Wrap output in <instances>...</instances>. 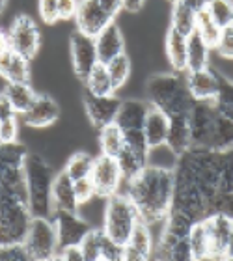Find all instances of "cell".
<instances>
[{
  "label": "cell",
  "mask_w": 233,
  "mask_h": 261,
  "mask_svg": "<svg viewBox=\"0 0 233 261\" xmlns=\"http://www.w3.org/2000/svg\"><path fill=\"white\" fill-rule=\"evenodd\" d=\"M123 185L142 222L155 226L166 220L174 203V168L147 163L140 174L131 181H123Z\"/></svg>",
  "instance_id": "obj_1"
},
{
  "label": "cell",
  "mask_w": 233,
  "mask_h": 261,
  "mask_svg": "<svg viewBox=\"0 0 233 261\" xmlns=\"http://www.w3.org/2000/svg\"><path fill=\"white\" fill-rule=\"evenodd\" d=\"M190 147L226 151L233 147V120L226 118L213 101H194L189 112Z\"/></svg>",
  "instance_id": "obj_2"
},
{
  "label": "cell",
  "mask_w": 233,
  "mask_h": 261,
  "mask_svg": "<svg viewBox=\"0 0 233 261\" xmlns=\"http://www.w3.org/2000/svg\"><path fill=\"white\" fill-rule=\"evenodd\" d=\"M146 97L149 107L163 110L164 114H189L194 99L190 95L185 73H159L147 79Z\"/></svg>",
  "instance_id": "obj_3"
},
{
  "label": "cell",
  "mask_w": 233,
  "mask_h": 261,
  "mask_svg": "<svg viewBox=\"0 0 233 261\" xmlns=\"http://www.w3.org/2000/svg\"><path fill=\"white\" fill-rule=\"evenodd\" d=\"M24 185L28 192V207L34 217H50L53 215V181H55V172L50 164L38 153L28 151L24 164Z\"/></svg>",
  "instance_id": "obj_4"
},
{
  "label": "cell",
  "mask_w": 233,
  "mask_h": 261,
  "mask_svg": "<svg viewBox=\"0 0 233 261\" xmlns=\"http://www.w3.org/2000/svg\"><path fill=\"white\" fill-rule=\"evenodd\" d=\"M138 222H140L138 209L125 192L119 191L107 198L103 211V228H101L107 237L125 246Z\"/></svg>",
  "instance_id": "obj_5"
},
{
  "label": "cell",
  "mask_w": 233,
  "mask_h": 261,
  "mask_svg": "<svg viewBox=\"0 0 233 261\" xmlns=\"http://www.w3.org/2000/svg\"><path fill=\"white\" fill-rule=\"evenodd\" d=\"M192 224L189 218L170 211L166 220L163 222V233L161 239L153 248V254H157V259L168 261H192L189 235Z\"/></svg>",
  "instance_id": "obj_6"
},
{
  "label": "cell",
  "mask_w": 233,
  "mask_h": 261,
  "mask_svg": "<svg viewBox=\"0 0 233 261\" xmlns=\"http://www.w3.org/2000/svg\"><path fill=\"white\" fill-rule=\"evenodd\" d=\"M28 259L50 261L58 256V235L50 217H32L27 237L22 241Z\"/></svg>",
  "instance_id": "obj_7"
},
{
  "label": "cell",
  "mask_w": 233,
  "mask_h": 261,
  "mask_svg": "<svg viewBox=\"0 0 233 261\" xmlns=\"http://www.w3.org/2000/svg\"><path fill=\"white\" fill-rule=\"evenodd\" d=\"M8 36L11 39V47L17 55L24 56L27 60H32L38 55L41 47V32L38 24L30 15H17L11 22Z\"/></svg>",
  "instance_id": "obj_8"
},
{
  "label": "cell",
  "mask_w": 233,
  "mask_h": 261,
  "mask_svg": "<svg viewBox=\"0 0 233 261\" xmlns=\"http://www.w3.org/2000/svg\"><path fill=\"white\" fill-rule=\"evenodd\" d=\"M50 220L55 222L56 235H58V250L65 246H81L82 239L92 229V226L82 217H79L76 211L53 209Z\"/></svg>",
  "instance_id": "obj_9"
},
{
  "label": "cell",
  "mask_w": 233,
  "mask_h": 261,
  "mask_svg": "<svg viewBox=\"0 0 233 261\" xmlns=\"http://www.w3.org/2000/svg\"><path fill=\"white\" fill-rule=\"evenodd\" d=\"M92 181L95 185V192H97L99 198H109V196L116 194V192L121 191V185H123V175H121V170H119V164L114 157H109V155H99L93 161V168H92Z\"/></svg>",
  "instance_id": "obj_10"
},
{
  "label": "cell",
  "mask_w": 233,
  "mask_h": 261,
  "mask_svg": "<svg viewBox=\"0 0 233 261\" xmlns=\"http://www.w3.org/2000/svg\"><path fill=\"white\" fill-rule=\"evenodd\" d=\"M75 27L79 32L95 38L99 32H103L110 22L116 21L109 11L105 10L99 0H79V8L75 13Z\"/></svg>",
  "instance_id": "obj_11"
},
{
  "label": "cell",
  "mask_w": 233,
  "mask_h": 261,
  "mask_svg": "<svg viewBox=\"0 0 233 261\" xmlns=\"http://www.w3.org/2000/svg\"><path fill=\"white\" fill-rule=\"evenodd\" d=\"M71 45V64H73V71L79 79H86L90 75V71L99 64L97 58V49H95V39L86 34L75 32L71 34L69 38Z\"/></svg>",
  "instance_id": "obj_12"
},
{
  "label": "cell",
  "mask_w": 233,
  "mask_h": 261,
  "mask_svg": "<svg viewBox=\"0 0 233 261\" xmlns=\"http://www.w3.org/2000/svg\"><path fill=\"white\" fill-rule=\"evenodd\" d=\"M82 103H84V110H86L90 123L99 130L114 123L121 99L116 97L114 93L112 95H93L90 92H84Z\"/></svg>",
  "instance_id": "obj_13"
},
{
  "label": "cell",
  "mask_w": 233,
  "mask_h": 261,
  "mask_svg": "<svg viewBox=\"0 0 233 261\" xmlns=\"http://www.w3.org/2000/svg\"><path fill=\"white\" fill-rule=\"evenodd\" d=\"M205 226L207 237H209V259L224 261L228 259V241L231 218L220 213H213L201 220Z\"/></svg>",
  "instance_id": "obj_14"
},
{
  "label": "cell",
  "mask_w": 233,
  "mask_h": 261,
  "mask_svg": "<svg viewBox=\"0 0 233 261\" xmlns=\"http://www.w3.org/2000/svg\"><path fill=\"white\" fill-rule=\"evenodd\" d=\"M218 76L220 73L215 71L211 65L203 69H194L185 73V81L190 95L194 101H215L218 93Z\"/></svg>",
  "instance_id": "obj_15"
},
{
  "label": "cell",
  "mask_w": 233,
  "mask_h": 261,
  "mask_svg": "<svg viewBox=\"0 0 233 261\" xmlns=\"http://www.w3.org/2000/svg\"><path fill=\"white\" fill-rule=\"evenodd\" d=\"M21 118L28 127L43 129V127L53 125L60 118V107L50 95H47V93H38L36 99H34L32 107H30Z\"/></svg>",
  "instance_id": "obj_16"
},
{
  "label": "cell",
  "mask_w": 233,
  "mask_h": 261,
  "mask_svg": "<svg viewBox=\"0 0 233 261\" xmlns=\"http://www.w3.org/2000/svg\"><path fill=\"white\" fill-rule=\"evenodd\" d=\"M155 241H153L151 226L146 222H138L133 229L129 243L123 246V261H146L151 257Z\"/></svg>",
  "instance_id": "obj_17"
},
{
  "label": "cell",
  "mask_w": 233,
  "mask_h": 261,
  "mask_svg": "<svg viewBox=\"0 0 233 261\" xmlns=\"http://www.w3.org/2000/svg\"><path fill=\"white\" fill-rule=\"evenodd\" d=\"M168 129H170L168 114H164L163 110L155 109V107H149L146 120H144V127H142V133L146 136V142H147V146H149V149L166 147Z\"/></svg>",
  "instance_id": "obj_18"
},
{
  "label": "cell",
  "mask_w": 233,
  "mask_h": 261,
  "mask_svg": "<svg viewBox=\"0 0 233 261\" xmlns=\"http://www.w3.org/2000/svg\"><path fill=\"white\" fill-rule=\"evenodd\" d=\"M95 49H97V58L101 64H109L112 58L123 55L125 53V39L119 27L114 22H110L103 32L95 36Z\"/></svg>",
  "instance_id": "obj_19"
},
{
  "label": "cell",
  "mask_w": 233,
  "mask_h": 261,
  "mask_svg": "<svg viewBox=\"0 0 233 261\" xmlns=\"http://www.w3.org/2000/svg\"><path fill=\"white\" fill-rule=\"evenodd\" d=\"M149 110V103L142 101V99H125L119 105V110L116 114L114 123L119 129L127 133V130H138L144 127V120Z\"/></svg>",
  "instance_id": "obj_20"
},
{
  "label": "cell",
  "mask_w": 233,
  "mask_h": 261,
  "mask_svg": "<svg viewBox=\"0 0 233 261\" xmlns=\"http://www.w3.org/2000/svg\"><path fill=\"white\" fill-rule=\"evenodd\" d=\"M50 198H53V209H65V211H79V201L75 196V185L73 179L65 174L64 170L55 175L53 181V191H50Z\"/></svg>",
  "instance_id": "obj_21"
},
{
  "label": "cell",
  "mask_w": 233,
  "mask_h": 261,
  "mask_svg": "<svg viewBox=\"0 0 233 261\" xmlns=\"http://www.w3.org/2000/svg\"><path fill=\"white\" fill-rule=\"evenodd\" d=\"M166 147L175 157L190 149V123L189 114L170 116V129L166 138Z\"/></svg>",
  "instance_id": "obj_22"
},
{
  "label": "cell",
  "mask_w": 233,
  "mask_h": 261,
  "mask_svg": "<svg viewBox=\"0 0 233 261\" xmlns=\"http://www.w3.org/2000/svg\"><path fill=\"white\" fill-rule=\"evenodd\" d=\"M164 53L172 65V71L187 73V38L185 36L168 28L164 38Z\"/></svg>",
  "instance_id": "obj_23"
},
{
  "label": "cell",
  "mask_w": 233,
  "mask_h": 261,
  "mask_svg": "<svg viewBox=\"0 0 233 261\" xmlns=\"http://www.w3.org/2000/svg\"><path fill=\"white\" fill-rule=\"evenodd\" d=\"M6 99L10 101L11 109L17 116H22L30 107H32L34 99L38 93L34 92V88L30 86V82H8L6 88L2 90Z\"/></svg>",
  "instance_id": "obj_24"
},
{
  "label": "cell",
  "mask_w": 233,
  "mask_h": 261,
  "mask_svg": "<svg viewBox=\"0 0 233 261\" xmlns=\"http://www.w3.org/2000/svg\"><path fill=\"white\" fill-rule=\"evenodd\" d=\"M209 55H211V49L200 38V34L194 30L187 38V71L207 67L209 65Z\"/></svg>",
  "instance_id": "obj_25"
},
{
  "label": "cell",
  "mask_w": 233,
  "mask_h": 261,
  "mask_svg": "<svg viewBox=\"0 0 233 261\" xmlns=\"http://www.w3.org/2000/svg\"><path fill=\"white\" fill-rule=\"evenodd\" d=\"M170 28L177 34L189 38L190 34L196 30V13L190 8L177 0L172 4V13H170Z\"/></svg>",
  "instance_id": "obj_26"
},
{
  "label": "cell",
  "mask_w": 233,
  "mask_h": 261,
  "mask_svg": "<svg viewBox=\"0 0 233 261\" xmlns=\"http://www.w3.org/2000/svg\"><path fill=\"white\" fill-rule=\"evenodd\" d=\"M147 155H142V153H136L135 149H131V147L125 146L121 149L116 161L119 164V170H121V175H123V181H131L133 177L140 174L144 166L147 164Z\"/></svg>",
  "instance_id": "obj_27"
},
{
  "label": "cell",
  "mask_w": 233,
  "mask_h": 261,
  "mask_svg": "<svg viewBox=\"0 0 233 261\" xmlns=\"http://www.w3.org/2000/svg\"><path fill=\"white\" fill-rule=\"evenodd\" d=\"M84 84H86V92L93 93V95H112L116 92L112 81H110L107 64H101V62L90 71V75L84 79Z\"/></svg>",
  "instance_id": "obj_28"
},
{
  "label": "cell",
  "mask_w": 233,
  "mask_h": 261,
  "mask_svg": "<svg viewBox=\"0 0 233 261\" xmlns=\"http://www.w3.org/2000/svg\"><path fill=\"white\" fill-rule=\"evenodd\" d=\"M99 146H101V153L103 155L116 159L125 147L123 130L119 129L116 123H110V125L99 129Z\"/></svg>",
  "instance_id": "obj_29"
},
{
  "label": "cell",
  "mask_w": 233,
  "mask_h": 261,
  "mask_svg": "<svg viewBox=\"0 0 233 261\" xmlns=\"http://www.w3.org/2000/svg\"><path fill=\"white\" fill-rule=\"evenodd\" d=\"M196 32L200 34V38L205 41L209 49H217L220 36H222V28L218 27L217 21L209 15V11L203 10L200 13H196Z\"/></svg>",
  "instance_id": "obj_30"
},
{
  "label": "cell",
  "mask_w": 233,
  "mask_h": 261,
  "mask_svg": "<svg viewBox=\"0 0 233 261\" xmlns=\"http://www.w3.org/2000/svg\"><path fill=\"white\" fill-rule=\"evenodd\" d=\"M93 161H95V159H93L90 153L76 151L67 159L64 172L69 175L71 179H73V183H75V181L82 179V177H90V175H92Z\"/></svg>",
  "instance_id": "obj_31"
},
{
  "label": "cell",
  "mask_w": 233,
  "mask_h": 261,
  "mask_svg": "<svg viewBox=\"0 0 233 261\" xmlns=\"http://www.w3.org/2000/svg\"><path fill=\"white\" fill-rule=\"evenodd\" d=\"M189 243H190V252H192V261L209 259V237H207L205 226H203L201 220L192 224Z\"/></svg>",
  "instance_id": "obj_32"
},
{
  "label": "cell",
  "mask_w": 233,
  "mask_h": 261,
  "mask_svg": "<svg viewBox=\"0 0 233 261\" xmlns=\"http://www.w3.org/2000/svg\"><path fill=\"white\" fill-rule=\"evenodd\" d=\"M107 69H109L112 86H114V90L118 92L119 88H123L125 82L129 81L133 64H131L129 56L123 53V55H119V56H116V58H112V60L107 64Z\"/></svg>",
  "instance_id": "obj_33"
},
{
  "label": "cell",
  "mask_w": 233,
  "mask_h": 261,
  "mask_svg": "<svg viewBox=\"0 0 233 261\" xmlns=\"http://www.w3.org/2000/svg\"><path fill=\"white\" fill-rule=\"evenodd\" d=\"M28 155V149L19 142H0V164L22 168L24 159Z\"/></svg>",
  "instance_id": "obj_34"
},
{
  "label": "cell",
  "mask_w": 233,
  "mask_h": 261,
  "mask_svg": "<svg viewBox=\"0 0 233 261\" xmlns=\"http://www.w3.org/2000/svg\"><path fill=\"white\" fill-rule=\"evenodd\" d=\"M213 103L226 118L233 120V81H229L228 76H218V93Z\"/></svg>",
  "instance_id": "obj_35"
},
{
  "label": "cell",
  "mask_w": 233,
  "mask_h": 261,
  "mask_svg": "<svg viewBox=\"0 0 233 261\" xmlns=\"http://www.w3.org/2000/svg\"><path fill=\"white\" fill-rule=\"evenodd\" d=\"M105 231L101 228H92L81 243L84 261H101V246H103Z\"/></svg>",
  "instance_id": "obj_36"
},
{
  "label": "cell",
  "mask_w": 233,
  "mask_h": 261,
  "mask_svg": "<svg viewBox=\"0 0 233 261\" xmlns=\"http://www.w3.org/2000/svg\"><path fill=\"white\" fill-rule=\"evenodd\" d=\"M28 62L30 60H27L24 56L13 53L2 79H6V82H30V64Z\"/></svg>",
  "instance_id": "obj_37"
},
{
  "label": "cell",
  "mask_w": 233,
  "mask_h": 261,
  "mask_svg": "<svg viewBox=\"0 0 233 261\" xmlns=\"http://www.w3.org/2000/svg\"><path fill=\"white\" fill-rule=\"evenodd\" d=\"M207 11L220 28L229 27L233 19V0H209Z\"/></svg>",
  "instance_id": "obj_38"
},
{
  "label": "cell",
  "mask_w": 233,
  "mask_h": 261,
  "mask_svg": "<svg viewBox=\"0 0 233 261\" xmlns=\"http://www.w3.org/2000/svg\"><path fill=\"white\" fill-rule=\"evenodd\" d=\"M75 185V196H76V201H79V205H84V203H90V201L97 196L95 192V185H93L92 177H82V179L75 181L73 183Z\"/></svg>",
  "instance_id": "obj_39"
},
{
  "label": "cell",
  "mask_w": 233,
  "mask_h": 261,
  "mask_svg": "<svg viewBox=\"0 0 233 261\" xmlns=\"http://www.w3.org/2000/svg\"><path fill=\"white\" fill-rule=\"evenodd\" d=\"M0 261H28V254L22 243L0 245Z\"/></svg>",
  "instance_id": "obj_40"
},
{
  "label": "cell",
  "mask_w": 233,
  "mask_h": 261,
  "mask_svg": "<svg viewBox=\"0 0 233 261\" xmlns=\"http://www.w3.org/2000/svg\"><path fill=\"white\" fill-rule=\"evenodd\" d=\"M101 261H123V245L107 237L105 233L103 246H101Z\"/></svg>",
  "instance_id": "obj_41"
},
{
  "label": "cell",
  "mask_w": 233,
  "mask_h": 261,
  "mask_svg": "<svg viewBox=\"0 0 233 261\" xmlns=\"http://www.w3.org/2000/svg\"><path fill=\"white\" fill-rule=\"evenodd\" d=\"M39 17L45 24H56L58 17V0H39Z\"/></svg>",
  "instance_id": "obj_42"
},
{
  "label": "cell",
  "mask_w": 233,
  "mask_h": 261,
  "mask_svg": "<svg viewBox=\"0 0 233 261\" xmlns=\"http://www.w3.org/2000/svg\"><path fill=\"white\" fill-rule=\"evenodd\" d=\"M218 55L226 58V60H233V27L222 28V36H220V41H218L217 49H215Z\"/></svg>",
  "instance_id": "obj_43"
},
{
  "label": "cell",
  "mask_w": 233,
  "mask_h": 261,
  "mask_svg": "<svg viewBox=\"0 0 233 261\" xmlns=\"http://www.w3.org/2000/svg\"><path fill=\"white\" fill-rule=\"evenodd\" d=\"M19 125H17V114L8 116L0 120V142H15Z\"/></svg>",
  "instance_id": "obj_44"
},
{
  "label": "cell",
  "mask_w": 233,
  "mask_h": 261,
  "mask_svg": "<svg viewBox=\"0 0 233 261\" xmlns=\"http://www.w3.org/2000/svg\"><path fill=\"white\" fill-rule=\"evenodd\" d=\"M13 47H11V39L8 36V32H2L0 30V76L4 75L6 67L10 64L11 56H13Z\"/></svg>",
  "instance_id": "obj_45"
},
{
  "label": "cell",
  "mask_w": 233,
  "mask_h": 261,
  "mask_svg": "<svg viewBox=\"0 0 233 261\" xmlns=\"http://www.w3.org/2000/svg\"><path fill=\"white\" fill-rule=\"evenodd\" d=\"M213 213L226 215L233 220V192H226V194L218 196L217 201H215V207H213Z\"/></svg>",
  "instance_id": "obj_46"
},
{
  "label": "cell",
  "mask_w": 233,
  "mask_h": 261,
  "mask_svg": "<svg viewBox=\"0 0 233 261\" xmlns=\"http://www.w3.org/2000/svg\"><path fill=\"white\" fill-rule=\"evenodd\" d=\"M79 0H58V17L60 21H69L75 19Z\"/></svg>",
  "instance_id": "obj_47"
},
{
  "label": "cell",
  "mask_w": 233,
  "mask_h": 261,
  "mask_svg": "<svg viewBox=\"0 0 233 261\" xmlns=\"http://www.w3.org/2000/svg\"><path fill=\"white\" fill-rule=\"evenodd\" d=\"M56 259H64V261H84L82 256L81 246H65L62 250H58V256Z\"/></svg>",
  "instance_id": "obj_48"
},
{
  "label": "cell",
  "mask_w": 233,
  "mask_h": 261,
  "mask_svg": "<svg viewBox=\"0 0 233 261\" xmlns=\"http://www.w3.org/2000/svg\"><path fill=\"white\" fill-rule=\"evenodd\" d=\"M103 8L109 11L112 17H118V13L123 10V0H99Z\"/></svg>",
  "instance_id": "obj_49"
},
{
  "label": "cell",
  "mask_w": 233,
  "mask_h": 261,
  "mask_svg": "<svg viewBox=\"0 0 233 261\" xmlns=\"http://www.w3.org/2000/svg\"><path fill=\"white\" fill-rule=\"evenodd\" d=\"M15 112H13V109H11L10 101L6 99V95L2 92H0V120H4V118H8V116H13Z\"/></svg>",
  "instance_id": "obj_50"
},
{
  "label": "cell",
  "mask_w": 233,
  "mask_h": 261,
  "mask_svg": "<svg viewBox=\"0 0 233 261\" xmlns=\"http://www.w3.org/2000/svg\"><path fill=\"white\" fill-rule=\"evenodd\" d=\"M187 8L194 11V13H200V11L207 10V4H209V0H181Z\"/></svg>",
  "instance_id": "obj_51"
},
{
  "label": "cell",
  "mask_w": 233,
  "mask_h": 261,
  "mask_svg": "<svg viewBox=\"0 0 233 261\" xmlns=\"http://www.w3.org/2000/svg\"><path fill=\"white\" fill-rule=\"evenodd\" d=\"M144 4H146V0H123V10L129 13H136L144 8Z\"/></svg>",
  "instance_id": "obj_52"
},
{
  "label": "cell",
  "mask_w": 233,
  "mask_h": 261,
  "mask_svg": "<svg viewBox=\"0 0 233 261\" xmlns=\"http://www.w3.org/2000/svg\"><path fill=\"white\" fill-rule=\"evenodd\" d=\"M228 259H233V220L229 228V241H228Z\"/></svg>",
  "instance_id": "obj_53"
},
{
  "label": "cell",
  "mask_w": 233,
  "mask_h": 261,
  "mask_svg": "<svg viewBox=\"0 0 233 261\" xmlns=\"http://www.w3.org/2000/svg\"><path fill=\"white\" fill-rule=\"evenodd\" d=\"M6 4H8V0H0V11L4 10V8H6Z\"/></svg>",
  "instance_id": "obj_54"
},
{
  "label": "cell",
  "mask_w": 233,
  "mask_h": 261,
  "mask_svg": "<svg viewBox=\"0 0 233 261\" xmlns=\"http://www.w3.org/2000/svg\"><path fill=\"white\" fill-rule=\"evenodd\" d=\"M168 2H172V4H174V2H177V0H168Z\"/></svg>",
  "instance_id": "obj_55"
},
{
  "label": "cell",
  "mask_w": 233,
  "mask_h": 261,
  "mask_svg": "<svg viewBox=\"0 0 233 261\" xmlns=\"http://www.w3.org/2000/svg\"><path fill=\"white\" fill-rule=\"evenodd\" d=\"M231 27H233V19H231Z\"/></svg>",
  "instance_id": "obj_56"
},
{
  "label": "cell",
  "mask_w": 233,
  "mask_h": 261,
  "mask_svg": "<svg viewBox=\"0 0 233 261\" xmlns=\"http://www.w3.org/2000/svg\"><path fill=\"white\" fill-rule=\"evenodd\" d=\"M0 13H2V11H0Z\"/></svg>",
  "instance_id": "obj_57"
}]
</instances>
